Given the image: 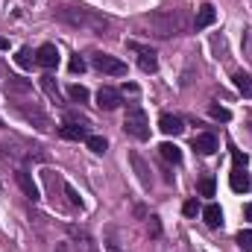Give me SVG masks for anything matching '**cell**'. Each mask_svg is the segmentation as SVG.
Here are the masks:
<instances>
[{
    "mask_svg": "<svg viewBox=\"0 0 252 252\" xmlns=\"http://www.w3.org/2000/svg\"><path fill=\"white\" fill-rule=\"evenodd\" d=\"M56 18L64 21V24H70V27H76V30H85V32H94V35H103L106 32V18H100V15H94L91 9H76V6H64V9H56Z\"/></svg>",
    "mask_w": 252,
    "mask_h": 252,
    "instance_id": "1",
    "label": "cell"
},
{
    "mask_svg": "<svg viewBox=\"0 0 252 252\" xmlns=\"http://www.w3.org/2000/svg\"><path fill=\"white\" fill-rule=\"evenodd\" d=\"M124 129L135 138V141H150V121H147V115H144L141 106H129V109H126Z\"/></svg>",
    "mask_w": 252,
    "mask_h": 252,
    "instance_id": "2",
    "label": "cell"
},
{
    "mask_svg": "<svg viewBox=\"0 0 252 252\" xmlns=\"http://www.w3.org/2000/svg\"><path fill=\"white\" fill-rule=\"evenodd\" d=\"M15 112L24 118V121H30V124L35 126V129H41V132H50L53 129V124H50V118L32 103V106H24V103H15Z\"/></svg>",
    "mask_w": 252,
    "mask_h": 252,
    "instance_id": "3",
    "label": "cell"
},
{
    "mask_svg": "<svg viewBox=\"0 0 252 252\" xmlns=\"http://www.w3.org/2000/svg\"><path fill=\"white\" fill-rule=\"evenodd\" d=\"M94 67L100 73H109V76H124L126 73V64L115 56H109V53H94Z\"/></svg>",
    "mask_w": 252,
    "mask_h": 252,
    "instance_id": "4",
    "label": "cell"
},
{
    "mask_svg": "<svg viewBox=\"0 0 252 252\" xmlns=\"http://www.w3.org/2000/svg\"><path fill=\"white\" fill-rule=\"evenodd\" d=\"M67 235H70V247H73V252H97V250H94V241L88 238V232H85V229L67 226Z\"/></svg>",
    "mask_w": 252,
    "mask_h": 252,
    "instance_id": "5",
    "label": "cell"
},
{
    "mask_svg": "<svg viewBox=\"0 0 252 252\" xmlns=\"http://www.w3.org/2000/svg\"><path fill=\"white\" fill-rule=\"evenodd\" d=\"M150 24L156 27V35H158V38H170V35H176V21L167 18V15H161V12L150 15Z\"/></svg>",
    "mask_w": 252,
    "mask_h": 252,
    "instance_id": "6",
    "label": "cell"
},
{
    "mask_svg": "<svg viewBox=\"0 0 252 252\" xmlns=\"http://www.w3.org/2000/svg\"><path fill=\"white\" fill-rule=\"evenodd\" d=\"M6 94H9V100H21V97L32 94V85L27 79H21V76H9L6 79Z\"/></svg>",
    "mask_w": 252,
    "mask_h": 252,
    "instance_id": "7",
    "label": "cell"
},
{
    "mask_svg": "<svg viewBox=\"0 0 252 252\" xmlns=\"http://www.w3.org/2000/svg\"><path fill=\"white\" fill-rule=\"evenodd\" d=\"M158 129H161L164 135H173V138H176V135H182V132H185V121H182L179 115L164 112V115L158 118Z\"/></svg>",
    "mask_w": 252,
    "mask_h": 252,
    "instance_id": "8",
    "label": "cell"
},
{
    "mask_svg": "<svg viewBox=\"0 0 252 252\" xmlns=\"http://www.w3.org/2000/svg\"><path fill=\"white\" fill-rule=\"evenodd\" d=\"M97 106H100V109H106V112H115V109L121 106V91H115V88L103 85V88L97 91Z\"/></svg>",
    "mask_w": 252,
    "mask_h": 252,
    "instance_id": "9",
    "label": "cell"
},
{
    "mask_svg": "<svg viewBox=\"0 0 252 252\" xmlns=\"http://www.w3.org/2000/svg\"><path fill=\"white\" fill-rule=\"evenodd\" d=\"M35 62L41 64V67H56L59 64V47L56 44H41L35 50Z\"/></svg>",
    "mask_w": 252,
    "mask_h": 252,
    "instance_id": "10",
    "label": "cell"
},
{
    "mask_svg": "<svg viewBox=\"0 0 252 252\" xmlns=\"http://www.w3.org/2000/svg\"><path fill=\"white\" fill-rule=\"evenodd\" d=\"M193 150H196L199 156H214V153H217V138H214L211 132H202V135L193 138Z\"/></svg>",
    "mask_w": 252,
    "mask_h": 252,
    "instance_id": "11",
    "label": "cell"
},
{
    "mask_svg": "<svg viewBox=\"0 0 252 252\" xmlns=\"http://www.w3.org/2000/svg\"><path fill=\"white\" fill-rule=\"evenodd\" d=\"M15 182H18V185H21V190L27 193V199H32V202L38 199V188H35L32 176H30V173H27L24 167H18V170H15Z\"/></svg>",
    "mask_w": 252,
    "mask_h": 252,
    "instance_id": "12",
    "label": "cell"
},
{
    "mask_svg": "<svg viewBox=\"0 0 252 252\" xmlns=\"http://www.w3.org/2000/svg\"><path fill=\"white\" fill-rule=\"evenodd\" d=\"M132 47L138 50V64H141L144 73H156L158 70V59H156V53L150 47H138V44H132Z\"/></svg>",
    "mask_w": 252,
    "mask_h": 252,
    "instance_id": "13",
    "label": "cell"
},
{
    "mask_svg": "<svg viewBox=\"0 0 252 252\" xmlns=\"http://www.w3.org/2000/svg\"><path fill=\"white\" fill-rule=\"evenodd\" d=\"M129 161H132V167H135V173H138V182H141L144 188H150V185H153V176H150V167H147V161H144L138 153H132V156H129Z\"/></svg>",
    "mask_w": 252,
    "mask_h": 252,
    "instance_id": "14",
    "label": "cell"
},
{
    "mask_svg": "<svg viewBox=\"0 0 252 252\" xmlns=\"http://www.w3.org/2000/svg\"><path fill=\"white\" fill-rule=\"evenodd\" d=\"M202 217H205V226H208V229H220V226H223V208H220L217 202H208V205L202 208Z\"/></svg>",
    "mask_w": 252,
    "mask_h": 252,
    "instance_id": "15",
    "label": "cell"
},
{
    "mask_svg": "<svg viewBox=\"0 0 252 252\" xmlns=\"http://www.w3.org/2000/svg\"><path fill=\"white\" fill-rule=\"evenodd\" d=\"M229 185H232V190H235V193H247V190L252 188V182H250V176H247V170H238V167H232Z\"/></svg>",
    "mask_w": 252,
    "mask_h": 252,
    "instance_id": "16",
    "label": "cell"
},
{
    "mask_svg": "<svg viewBox=\"0 0 252 252\" xmlns=\"http://www.w3.org/2000/svg\"><path fill=\"white\" fill-rule=\"evenodd\" d=\"M217 21V9L211 6V3H205V6H199V12H196V30H205V27H211Z\"/></svg>",
    "mask_w": 252,
    "mask_h": 252,
    "instance_id": "17",
    "label": "cell"
},
{
    "mask_svg": "<svg viewBox=\"0 0 252 252\" xmlns=\"http://www.w3.org/2000/svg\"><path fill=\"white\" fill-rule=\"evenodd\" d=\"M59 135L67 138V141H85L88 138V129L79 126V124H64V126H59Z\"/></svg>",
    "mask_w": 252,
    "mask_h": 252,
    "instance_id": "18",
    "label": "cell"
},
{
    "mask_svg": "<svg viewBox=\"0 0 252 252\" xmlns=\"http://www.w3.org/2000/svg\"><path fill=\"white\" fill-rule=\"evenodd\" d=\"M232 79H235V88H238L244 97H250V100H252V73H244V70H238Z\"/></svg>",
    "mask_w": 252,
    "mask_h": 252,
    "instance_id": "19",
    "label": "cell"
},
{
    "mask_svg": "<svg viewBox=\"0 0 252 252\" xmlns=\"http://www.w3.org/2000/svg\"><path fill=\"white\" fill-rule=\"evenodd\" d=\"M158 153H161V158H167V161H173V164H179V161H182V150H179L176 144H170V141H167V144H161V147H158Z\"/></svg>",
    "mask_w": 252,
    "mask_h": 252,
    "instance_id": "20",
    "label": "cell"
},
{
    "mask_svg": "<svg viewBox=\"0 0 252 252\" xmlns=\"http://www.w3.org/2000/svg\"><path fill=\"white\" fill-rule=\"evenodd\" d=\"M41 88H44V94H47L53 103H59V85H56V79H53L50 73H44V76H41Z\"/></svg>",
    "mask_w": 252,
    "mask_h": 252,
    "instance_id": "21",
    "label": "cell"
},
{
    "mask_svg": "<svg viewBox=\"0 0 252 252\" xmlns=\"http://www.w3.org/2000/svg\"><path fill=\"white\" fill-rule=\"evenodd\" d=\"M208 115H211L214 121H223V124H229V121H232V112H229L226 106H217V103H211V106H208Z\"/></svg>",
    "mask_w": 252,
    "mask_h": 252,
    "instance_id": "22",
    "label": "cell"
},
{
    "mask_svg": "<svg viewBox=\"0 0 252 252\" xmlns=\"http://www.w3.org/2000/svg\"><path fill=\"white\" fill-rule=\"evenodd\" d=\"M85 144H88V147H91L94 153H100V156H103V153L109 150V141H106L103 135H88V138H85Z\"/></svg>",
    "mask_w": 252,
    "mask_h": 252,
    "instance_id": "23",
    "label": "cell"
},
{
    "mask_svg": "<svg viewBox=\"0 0 252 252\" xmlns=\"http://www.w3.org/2000/svg\"><path fill=\"white\" fill-rule=\"evenodd\" d=\"M67 97H70L73 103H88V88H85V85H70V88H67Z\"/></svg>",
    "mask_w": 252,
    "mask_h": 252,
    "instance_id": "24",
    "label": "cell"
},
{
    "mask_svg": "<svg viewBox=\"0 0 252 252\" xmlns=\"http://www.w3.org/2000/svg\"><path fill=\"white\" fill-rule=\"evenodd\" d=\"M235 244H238V247H241L244 252H252V229H244V232H238Z\"/></svg>",
    "mask_w": 252,
    "mask_h": 252,
    "instance_id": "25",
    "label": "cell"
},
{
    "mask_svg": "<svg viewBox=\"0 0 252 252\" xmlns=\"http://www.w3.org/2000/svg\"><path fill=\"white\" fill-rule=\"evenodd\" d=\"M15 62L21 64V67H32L35 56H32V50H30V47H21V50H18V56H15Z\"/></svg>",
    "mask_w": 252,
    "mask_h": 252,
    "instance_id": "26",
    "label": "cell"
},
{
    "mask_svg": "<svg viewBox=\"0 0 252 252\" xmlns=\"http://www.w3.org/2000/svg\"><path fill=\"white\" fill-rule=\"evenodd\" d=\"M199 193H202V196H214V179H211V176H205V179L199 182Z\"/></svg>",
    "mask_w": 252,
    "mask_h": 252,
    "instance_id": "27",
    "label": "cell"
},
{
    "mask_svg": "<svg viewBox=\"0 0 252 252\" xmlns=\"http://www.w3.org/2000/svg\"><path fill=\"white\" fill-rule=\"evenodd\" d=\"M232 161H235L238 170H247V156H244L241 150H232Z\"/></svg>",
    "mask_w": 252,
    "mask_h": 252,
    "instance_id": "28",
    "label": "cell"
},
{
    "mask_svg": "<svg viewBox=\"0 0 252 252\" xmlns=\"http://www.w3.org/2000/svg\"><path fill=\"white\" fill-rule=\"evenodd\" d=\"M70 70H73V73H82V70H85V59H82L79 53L70 59Z\"/></svg>",
    "mask_w": 252,
    "mask_h": 252,
    "instance_id": "29",
    "label": "cell"
},
{
    "mask_svg": "<svg viewBox=\"0 0 252 252\" xmlns=\"http://www.w3.org/2000/svg\"><path fill=\"white\" fill-rule=\"evenodd\" d=\"M64 193H67V196H70V205H76V208H82V199H79V196H76V190L70 188V185H67V182H64Z\"/></svg>",
    "mask_w": 252,
    "mask_h": 252,
    "instance_id": "30",
    "label": "cell"
},
{
    "mask_svg": "<svg viewBox=\"0 0 252 252\" xmlns=\"http://www.w3.org/2000/svg\"><path fill=\"white\" fill-rule=\"evenodd\" d=\"M150 235H153V238H158V235H161V226H158V217H150Z\"/></svg>",
    "mask_w": 252,
    "mask_h": 252,
    "instance_id": "31",
    "label": "cell"
},
{
    "mask_svg": "<svg viewBox=\"0 0 252 252\" xmlns=\"http://www.w3.org/2000/svg\"><path fill=\"white\" fill-rule=\"evenodd\" d=\"M196 211H199V202H196V199H188V202H185V214H188V217H193Z\"/></svg>",
    "mask_w": 252,
    "mask_h": 252,
    "instance_id": "32",
    "label": "cell"
},
{
    "mask_svg": "<svg viewBox=\"0 0 252 252\" xmlns=\"http://www.w3.org/2000/svg\"><path fill=\"white\" fill-rule=\"evenodd\" d=\"M0 50H9V41H6L3 35H0Z\"/></svg>",
    "mask_w": 252,
    "mask_h": 252,
    "instance_id": "33",
    "label": "cell"
},
{
    "mask_svg": "<svg viewBox=\"0 0 252 252\" xmlns=\"http://www.w3.org/2000/svg\"><path fill=\"white\" fill-rule=\"evenodd\" d=\"M244 214H247V217H250V220H252V202H250V205H247V208H244Z\"/></svg>",
    "mask_w": 252,
    "mask_h": 252,
    "instance_id": "34",
    "label": "cell"
},
{
    "mask_svg": "<svg viewBox=\"0 0 252 252\" xmlns=\"http://www.w3.org/2000/svg\"><path fill=\"white\" fill-rule=\"evenodd\" d=\"M250 129H252V126H250Z\"/></svg>",
    "mask_w": 252,
    "mask_h": 252,
    "instance_id": "35",
    "label": "cell"
}]
</instances>
